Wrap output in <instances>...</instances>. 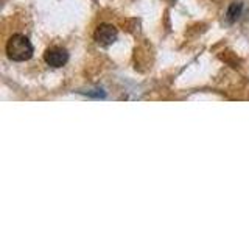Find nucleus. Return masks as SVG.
<instances>
[{
  "label": "nucleus",
  "instance_id": "1",
  "mask_svg": "<svg viewBox=\"0 0 249 234\" xmlns=\"http://www.w3.org/2000/svg\"><path fill=\"white\" fill-rule=\"evenodd\" d=\"M6 55L11 61L22 62L28 61L33 57V45H31L30 39L23 35H13L10 41L6 42Z\"/></svg>",
  "mask_w": 249,
  "mask_h": 234
},
{
  "label": "nucleus",
  "instance_id": "2",
  "mask_svg": "<svg viewBox=\"0 0 249 234\" xmlns=\"http://www.w3.org/2000/svg\"><path fill=\"white\" fill-rule=\"evenodd\" d=\"M117 35H119V31L114 25H109V23H101V25L95 30V41L100 44V45H111L112 42H115L117 39Z\"/></svg>",
  "mask_w": 249,
  "mask_h": 234
},
{
  "label": "nucleus",
  "instance_id": "3",
  "mask_svg": "<svg viewBox=\"0 0 249 234\" xmlns=\"http://www.w3.org/2000/svg\"><path fill=\"white\" fill-rule=\"evenodd\" d=\"M44 59L52 67H62L69 59V53L61 47H52V49L45 52Z\"/></svg>",
  "mask_w": 249,
  "mask_h": 234
},
{
  "label": "nucleus",
  "instance_id": "4",
  "mask_svg": "<svg viewBox=\"0 0 249 234\" xmlns=\"http://www.w3.org/2000/svg\"><path fill=\"white\" fill-rule=\"evenodd\" d=\"M241 3H232L231 6H229V10H228V20L232 23V22H235L238 18H240V14H241Z\"/></svg>",
  "mask_w": 249,
  "mask_h": 234
}]
</instances>
